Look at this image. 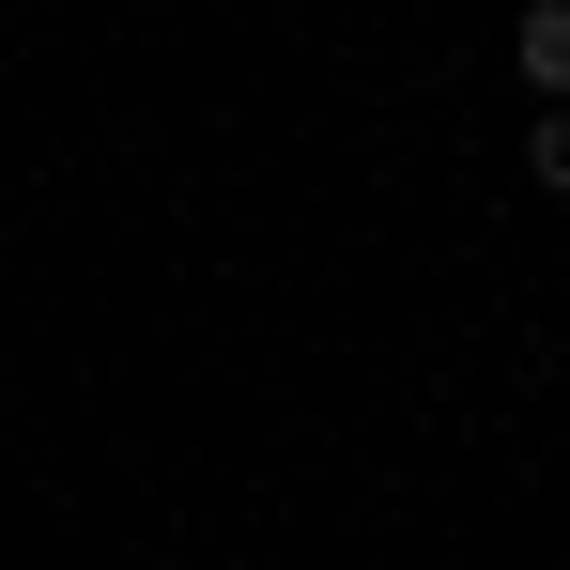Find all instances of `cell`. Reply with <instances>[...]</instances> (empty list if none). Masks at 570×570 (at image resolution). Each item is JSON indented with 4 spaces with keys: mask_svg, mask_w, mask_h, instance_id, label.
<instances>
[{
    "mask_svg": "<svg viewBox=\"0 0 570 570\" xmlns=\"http://www.w3.org/2000/svg\"><path fill=\"white\" fill-rule=\"evenodd\" d=\"M524 170H540V186L570 200V108H556V124H524Z\"/></svg>",
    "mask_w": 570,
    "mask_h": 570,
    "instance_id": "obj_2",
    "label": "cell"
},
{
    "mask_svg": "<svg viewBox=\"0 0 570 570\" xmlns=\"http://www.w3.org/2000/svg\"><path fill=\"white\" fill-rule=\"evenodd\" d=\"M524 94L570 108V0H524Z\"/></svg>",
    "mask_w": 570,
    "mask_h": 570,
    "instance_id": "obj_1",
    "label": "cell"
}]
</instances>
